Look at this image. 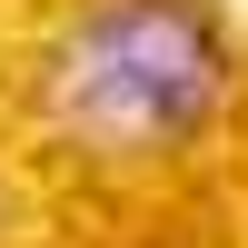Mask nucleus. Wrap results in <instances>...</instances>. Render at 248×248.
Returning a JSON list of instances; mask_svg holds the SVG:
<instances>
[{
	"instance_id": "nucleus-1",
	"label": "nucleus",
	"mask_w": 248,
	"mask_h": 248,
	"mask_svg": "<svg viewBox=\"0 0 248 248\" xmlns=\"http://www.w3.org/2000/svg\"><path fill=\"white\" fill-rule=\"evenodd\" d=\"M218 99H229V50L199 0H99L50 40L40 129L90 159H149L199 139Z\"/></svg>"
}]
</instances>
